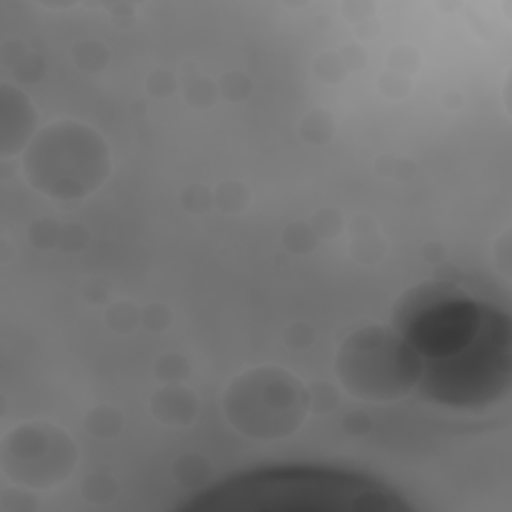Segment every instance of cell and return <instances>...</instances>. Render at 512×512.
<instances>
[{"mask_svg":"<svg viewBox=\"0 0 512 512\" xmlns=\"http://www.w3.org/2000/svg\"><path fill=\"white\" fill-rule=\"evenodd\" d=\"M200 512H384L400 502L384 488L328 470H274L242 476L200 496Z\"/></svg>","mask_w":512,"mask_h":512,"instance_id":"cell-1","label":"cell"}]
</instances>
